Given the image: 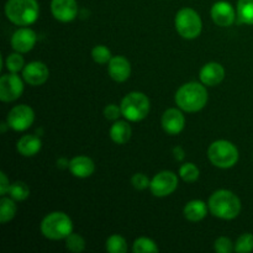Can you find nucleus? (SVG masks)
Listing matches in <instances>:
<instances>
[{"mask_svg":"<svg viewBox=\"0 0 253 253\" xmlns=\"http://www.w3.org/2000/svg\"><path fill=\"white\" fill-rule=\"evenodd\" d=\"M175 103L187 113H197L207 105V88L197 82L183 84L175 93Z\"/></svg>","mask_w":253,"mask_h":253,"instance_id":"nucleus-1","label":"nucleus"},{"mask_svg":"<svg viewBox=\"0 0 253 253\" xmlns=\"http://www.w3.org/2000/svg\"><path fill=\"white\" fill-rule=\"evenodd\" d=\"M210 212L222 220H232L241 211V200L230 190H216L209 199Z\"/></svg>","mask_w":253,"mask_h":253,"instance_id":"nucleus-2","label":"nucleus"},{"mask_svg":"<svg viewBox=\"0 0 253 253\" xmlns=\"http://www.w3.org/2000/svg\"><path fill=\"white\" fill-rule=\"evenodd\" d=\"M40 6L36 0H7L5 4L6 17L17 26L34 24L39 17Z\"/></svg>","mask_w":253,"mask_h":253,"instance_id":"nucleus-3","label":"nucleus"},{"mask_svg":"<svg viewBox=\"0 0 253 253\" xmlns=\"http://www.w3.org/2000/svg\"><path fill=\"white\" fill-rule=\"evenodd\" d=\"M72 231H73V222L71 217L64 212H51L41 222V232L46 239H67L72 234Z\"/></svg>","mask_w":253,"mask_h":253,"instance_id":"nucleus-4","label":"nucleus"},{"mask_svg":"<svg viewBox=\"0 0 253 253\" xmlns=\"http://www.w3.org/2000/svg\"><path fill=\"white\" fill-rule=\"evenodd\" d=\"M208 157L215 167L231 168L239 161V150L230 141L219 140L210 145Z\"/></svg>","mask_w":253,"mask_h":253,"instance_id":"nucleus-5","label":"nucleus"},{"mask_svg":"<svg viewBox=\"0 0 253 253\" xmlns=\"http://www.w3.org/2000/svg\"><path fill=\"white\" fill-rule=\"evenodd\" d=\"M121 113L128 121H141L150 113V99L141 91L128 93L121 101Z\"/></svg>","mask_w":253,"mask_h":253,"instance_id":"nucleus-6","label":"nucleus"},{"mask_svg":"<svg viewBox=\"0 0 253 253\" xmlns=\"http://www.w3.org/2000/svg\"><path fill=\"white\" fill-rule=\"evenodd\" d=\"M174 24L178 34L187 40L197 39L203 29L199 14L190 7H183L177 12Z\"/></svg>","mask_w":253,"mask_h":253,"instance_id":"nucleus-7","label":"nucleus"},{"mask_svg":"<svg viewBox=\"0 0 253 253\" xmlns=\"http://www.w3.org/2000/svg\"><path fill=\"white\" fill-rule=\"evenodd\" d=\"M35 113L29 105H16L9 111L6 123L15 131H25L34 124Z\"/></svg>","mask_w":253,"mask_h":253,"instance_id":"nucleus-8","label":"nucleus"},{"mask_svg":"<svg viewBox=\"0 0 253 253\" xmlns=\"http://www.w3.org/2000/svg\"><path fill=\"white\" fill-rule=\"evenodd\" d=\"M178 187V177L170 170H163L151 180L150 189L155 197L163 198L172 194Z\"/></svg>","mask_w":253,"mask_h":253,"instance_id":"nucleus-9","label":"nucleus"},{"mask_svg":"<svg viewBox=\"0 0 253 253\" xmlns=\"http://www.w3.org/2000/svg\"><path fill=\"white\" fill-rule=\"evenodd\" d=\"M24 91V83L16 73L4 74L0 78V100L10 103L21 96Z\"/></svg>","mask_w":253,"mask_h":253,"instance_id":"nucleus-10","label":"nucleus"},{"mask_svg":"<svg viewBox=\"0 0 253 253\" xmlns=\"http://www.w3.org/2000/svg\"><path fill=\"white\" fill-rule=\"evenodd\" d=\"M22 77H24L25 82L29 83L30 85H42V84L46 83L47 79H48L49 71L43 62L35 61L24 67Z\"/></svg>","mask_w":253,"mask_h":253,"instance_id":"nucleus-11","label":"nucleus"},{"mask_svg":"<svg viewBox=\"0 0 253 253\" xmlns=\"http://www.w3.org/2000/svg\"><path fill=\"white\" fill-rule=\"evenodd\" d=\"M51 11L58 21L69 22L78 14V4L76 0H52Z\"/></svg>","mask_w":253,"mask_h":253,"instance_id":"nucleus-12","label":"nucleus"},{"mask_svg":"<svg viewBox=\"0 0 253 253\" xmlns=\"http://www.w3.org/2000/svg\"><path fill=\"white\" fill-rule=\"evenodd\" d=\"M37 41V35L34 30L27 29H19L15 31V34L11 37V47L19 53H26L31 51L35 47Z\"/></svg>","mask_w":253,"mask_h":253,"instance_id":"nucleus-13","label":"nucleus"},{"mask_svg":"<svg viewBox=\"0 0 253 253\" xmlns=\"http://www.w3.org/2000/svg\"><path fill=\"white\" fill-rule=\"evenodd\" d=\"M211 17L217 26H231L236 20V11L227 1H217L211 7Z\"/></svg>","mask_w":253,"mask_h":253,"instance_id":"nucleus-14","label":"nucleus"},{"mask_svg":"<svg viewBox=\"0 0 253 253\" xmlns=\"http://www.w3.org/2000/svg\"><path fill=\"white\" fill-rule=\"evenodd\" d=\"M185 126V118L178 109H168L162 115V127L168 135H178Z\"/></svg>","mask_w":253,"mask_h":253,"instance_id":"nucleus-15","label":"nucleus"},{"mask_svg":"<svg viewBox=\"0 0 253 253\" xmlns=\"http://www.w3.org/2000/svg\"><path fill=\"white\" fill-rule=\"evenodd\" d=\"M109 76L118 83L127 81L131 74V64L125 57L115 56L111 57L108 66Z\"/></svg>","mask_w":253,"mask_h":253,"instance_id":"nucleus-16","label":"nucleus"},{"mask_svg":"<svg viewBox=\"0 0 253 253\" xmlns=\"http://www.w3.org/2000/svg\"><path fill=\"white\" fill-rule=\"evenodd\" d=\"M200 82L204 85L215 86L221 83L225 78L224 67L216 62H210L207 63L200 71Z\"/></svg>","mask_w":253,"mask_h":253,"instance_id":"nucleus-17","label":"nucleus"},{"mask_svg":"<svg viewBox=\"0 0 253 253\" xmlns=\"http://www.w3.org/2000/svg\"><path fill=\"white\" fill-rule=\"evenodd\" d=\"M68 168L74 177L88 178L95 170V165H94L93 160L86 156H77L69 161Z\"/></svg>","mask_w":253,"mask_h":253,"instance_id":"nucleus-18","label":"nucleus"},{"mask_svg":"<svg viewBox=\"0 0 253 253\" xmlns=\"http://www.w3.org/2000/svg\"><path fill=\"white\" fill-rule=\"evenodd\" d=\"M41 140L35 135H25L17 141L16 150L24 157H32L41 150Z\"/></svg>","mask_w":253,"mask_h":253,"instance_id":"nucleus-19","label":"nucleus"},{"mask_svg":"<svg viewBox=\"0 0 253 253\" xmlns=\"http://www.w3.org/2000/svg\"><path fill=\"white\" fill-rule=\"evenodd\" d=\"M183 214L187 220L198 222L204 219L208 214V207L203 200H192L184 207Z\"/></svg>","mask_w":253,"mask_h":253,"instance_id":"nucleus-20","label":"nucleus"},{"mask_svg":"<svg viewBox=\"0 0 253 253\" xmlns=\"http://www.w3.org/2000/svg\"><path fill=\"white\" fill-rule=\"evenodd\" d=\"M131 126L126 121H116L110 128V137L118 145H124L131 138Z\"/></svg>","mask_w":253,"mask_h":253,"instance_id":"nucleus-21","label":"nucleus"},{"mask_svg":"<svg viewBox=\"0 0 253 253\" xmlns=\"http://www.w3.org/2000/svg\"><path fill=\"white\" fill-rule=\"evenodd\" d=\"M16 210V204H15L12 198L10 199V198L2 197L1 200H0V222L6 224L7 221L14 219Z\"/></svg>","mask_w":253,"mask_h":253,"instance_id":"nucleus-22","label":"nucleus"},{"mask_svg":"<svg viewBox=\"0 0 253 253\" xmlns=\"http://www.w3.org/2000/svg\"><path fill=\"white\" fill-rule=\"evenodd\" d=\"M237 17H239L240 22L253 25V0H239Z\"/></svg>","mask_w":253,"mask_h":253,"instance_id":"nucleus-23","label":"nucleus"},{"mask_svg":"<svg viewBox=\"0 0 253 253\" xmlns=\"http://www.w3.org/2000/svg\"><path fill=\"white\" fill-rule=\"evenodd\" d=\"M106 251L110 253H125L127 251L126 240L120 235H111L106 240Z\"/></svg>","mask_w":253,"mask_h":253,"instance_id":"nucleus-24","label":"nucleus"},{"mask_svg":"<svg viewBox=\"0 0 253 253\" xmlns=\"http://www.w3.org/2000/svg\"><path fill=\"white\" fill-rule=\"evenodd\" d=\"M132 251L135 253H153L158 252V247L153 240L148 237H140L133 242Z\"/></svg>","mask_w":253,"mask_h":253,"instance_id":"nucleus-25","label":"nucleus"},{"mask_svg":"<svg viewBox=\"0 0 253 253\" xmlns=\"http://www.w3.org/2000/svg\"><path fill=\"white\" fill-rule=\"evenodd\" d=\"M10 198H12L16 202H24L29 198L30 189L26 183L24 182H15L14 184L10 185L9 189Z\"/></svg>","mask_w":253,"mask_h":253,"instance_id":"nucleus-26","label":"nucleus"},{"mask_svg":"<svg viewBox=\"0 0 253 253\" xmlns=\"http://www.w3.org/2000/svg\"><path fill=\"white\" fill-rule=\"evenodd\" d=\"M179 177L187 183H194L199 178V169L194 163H184L179 168Z\"/></svg>","mask_w":253,"mask_h":253,"instance_id":"nucleus-27","label":"nucleus"},{"mask_svg":"<svg viewBox=\"0 0 253 253\" xmlns=\"http://www.w3.org/2000/svg\"><path fill=\"white\" fill-rule=\"evenodd\" d=\"M66 247L68 251L73 253L83 252L85 250V241L78 234H71L66 239Z\"/></svg>","mask_w":253,"mask_h":253,"instance_id":"nucleus-28","label":"nucleus"},{"mask_svg":"<svg viewBox=\"0 0 253 253\" xmlns=\"http://www.w3.org/2000/svg\"><path fill=\"white\" fill-rule=\"evenodd\" d=\"M91 57L94 61L99 64H105L109 63L111 59V52L108 47L103 46V44H98L93 48L91 51Z\"/></svg>","mask_w":253,"mask_h":253,"instance_id":"nucleus-29","label":"nucleus"},{"mask_svg":"<svg viewBox=\"0 0 253 253\" xmlns=\"http://www.w3.org/2000/svg\"><path fill=\"white\" fill-rule=\"evenodd\" d=\"M235 251L239 253H249L253 251V235L244 234L237 239L235 244Z\"/></svg>","mask_w":253,"mask_h":253,"instance_id":"nucleus-30","label":"nucleus"},{"mask_svg":"<svg viewBox=\"0 0 253 253\" xmlns=\"http://www.w3.org/2000/svg\"><path fill=\"white\" fill-rule=\"evenodd\" d=\"M5 64H6L7 71L11 72V73H17V72L24 68L25 61L22 56H20V53L17 52V53L9 54L6 61H5Z\"/></svg>","mask_w":253,"mask_h":253,"instance_id":"nucleus-31","label":"nucleus"},{"mask_svg":"<svg viewBox=\"0 0 253 253\" xmlns=\"http://www.w3.org/2000/svg\"><path fill=\"white\" fill-rule=\"evenodd\" d=\"M214 249L217 253H231L235 251V246L232 244V241L227 237L221 236L215 241Z\"/></svg>","mask_w":253,"mask_h":253,"instance_id":"nucleus-32","label":"nucleus"},{"mask_svg":"<svg viewBox=\"0 0 253 253\" xmlns=\"http://www.w3.org/2000/svg\"><path fill=\"white\" fill-rule=\"evenodd\" d=\"M131 184L135 189L137 190H145L150 187L151 180L148 179L147 175H145L143 173H136L131 178Z\"/></svg>","mask_w":253,"mask_h":253,"instance_id":"nucleus-33","label":"nucleus"},{"mask_svg":"<svg viewBox=\"0 0 253 253\" xmlns=\"http://www.w3.org/2000/svg\"><path fill=\"white\" fill-rule=\"evenodd\" d=\"M120 115H123V113H121V108L120 106L115 105V104L106 105V108L104 109V116H105V119H108V120L115 121L118 120Z\"/></svg>","mask_w":253,"mask_h":253,"instance_id":"nucleus-34","label":"nucleus"},{"mask_svg":"<svg viewBox=\"0 0 253 253\" xmlns=\"http://www.w3.org/2000/svg\"><path fill=\"white\" fill-rule=\"evenodd\" d=\"M10 185L11 184L9 183L6 174L4 172L0 173V195H5L6 193H9Z\"/></svg>","mask_w":253,"mask_h":253,"instance_id":"nucleus-35","label":"nucleus"},{"mask_svg":"<svg viewBox=\"0 0 253 253\" xmlns=\"http://www.w3.org/2000/svg\"><path fill=\"white\" fill-rule=\"evenodd\" d=\"M173 155H174L175 161H178V162H182V161L185 158L184 150H183L180 146H177V147L173 148Z\"/></svg>","mask_w":253,"mask_h":253,"instance_id":"nucleus-36","label":"nucleus"}]
</instances>
